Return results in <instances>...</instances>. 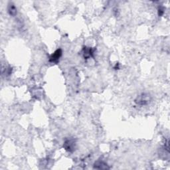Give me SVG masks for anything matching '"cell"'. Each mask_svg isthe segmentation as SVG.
<instances>
[{"label": "cell", "instance_id": "4", "mask_svg": "<svg viewBox=\"0 0 170 170\" xmlns=\"http://www.w3.org/2000/svg\"><path fill=\"white\" fill-rule=\"evenodd\" d=\"M94 53V49H92L91 47H85L83 49H82V55H83L85 59H90V57H93Z\"/></svg>", "mask_w": 170, "mask_h": 170}, {"label": "cell", "instance_id": "1", "mask_svg": "<svg viewBox=\"0 0 170 170\" xmlns=\"http://www.w3.org/2000/svg\"><path fill=\"white\" fill-rule=\"evenodd\" d=\"M152 101V97L149 94L142 93L137 97L135 99V102L138 105H147Z\"/></svg>", "mask_w": 170, "mask_h": 170}, {"label": "cell", "instance_id": "5", "mask_svg": "<svg viewBox=\"0 0 170 170\" xmlns=\"http://www.w3.org/2000/svg\"><path fill=\"white\" fill-rule=\"evenodd\" d=\"M94 168L98 169H109L110 168L108 166L107 164L104 162L102 161L98 160L94 164Z\"/></svg>", "mask_w": 170, "mask_h": 170}, {"label": "cell", "instance_id": "3", "mask_svg": "<svg viewBox=\"0 0 170 170\" xmlns=\"http://www.w3.org/2000/svg\"><path fill=\"white\" fill-rule=\"evenodd\" d=\"M62 53H63V51H62L61 49H57V50L50 56V57H49V61H50L51 63H58V61H59L60 58L62 56Z\"/></svg>", "mask_w": 170, "mask_h": 170}, {"label": "cell", "instance_id": "6", "mask_svg": "<svg viewBox=\"0 0 170 170\" xmlns=\"http://www.w3.org/2000/svg\"><path fill=\"white\" fill-rule=\"evenodd\" d=\"M8 12L11 16H15L17 14V8L15 7L14 4H10L8 7Z\"/></svg>", "mask_w": 170, "mask_h": 170}, {"label": "cell", "instance_id": "2", "mask_svg": "<svg viewBox=\"0 0 170 170\" xmlns=\"http://www.w3.org/2000/svg\"><path fill=\"white\" fill-rule=\"evenodd\" d=\"M76 140L74 138H69L67 139L63 144V148L65 149V150H67L69 152L72 153L76 149Z\"/></svg>", "mask_w": 170, "mask_h": 170}, {"label": "cell", "instance_id": "7", "mask_svg": "<svg viewBox=\"0 0 170 170\" xmlns=\"http://www.w3.org/2000/svg\"><path fill=\"white\" fill-rule=\"evenodd\" d=\"M164 14V8L163 7H160L158 9V15L159 16H162Z\"/></svg>", "mask_w": 170, "mask_h": 170}]
</instances>
